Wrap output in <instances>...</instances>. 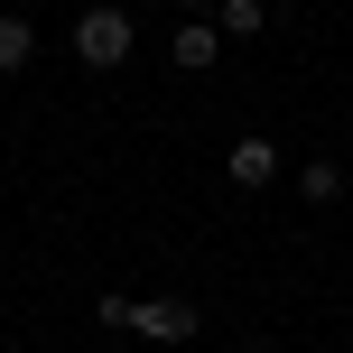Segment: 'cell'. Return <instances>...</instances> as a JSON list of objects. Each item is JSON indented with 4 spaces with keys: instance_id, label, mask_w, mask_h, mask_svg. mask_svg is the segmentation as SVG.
<instances>
[{
    "instance_id": "obj_3",
    "label": "cell",
    "mask_w": 353,
    "mask_h": 353,
    "mask_svg": "<svg viewBox=\"0 0 353 353\" xmlns=\"http://www.w3.org/2000/svg\"><path fill=\"white\" fill-rule=\"evenodd\" d=\"M130 335L140 344H186L195 335V298H130Z\"/></svg>"
},
{
    "instance_id": "obj_4",
    "label": "cell",
    "mask_w": 353,
    "mask_h": 353,
    "mask_svg": "<svg viewBox=\"0 0 353 353\" xmlns=\"http://www.w3.org/2000/svg\"><path fill=\"white\" fill-rule=\"evenodd\" d=\"M214 56H223V28H214V19H176V37H168V65H176V74H205Z\"/></svg>"
},
{
    "instance_id": "obj_8",
    "label": "cell",
    "mask_w": 353,
    "mask_h": 353,
    "mask_svg": "<svg viewBox=\"0 0 353 353\" xmlns=\"http://www.w3.org/2000/svg\"><path fill=\"white\" fill-rule=\"evenodd\" d=\"M93 316H103L112 335H130V298H121V288H103V298H93Z\"/></svg>"
},
{
    "instance_id": "obj_2",
    "label": "cell",
    "mask_w": 353,
    "mask_h": 353,
    "mask_svg": "<svg viewBox=\"0 0 353 353\" xmlns=\"http://www.w3.org/2000/svg\"><path fill=\"white\" fill-rule=\"evenodd\" d=\"M223 176L242 195H261V186H279V140H270V130H242V140L223 149Z\"/></svg>"
},
{
    "instance_id": "obj_9",
    "label": "cell",
    "mask_w": 353,
    "mask_h": 353,
    "mask_svg": "<svg viewBox=\"0 0 353 353\" xmlns=\"http://www.w3.org/2000/svg\"><path fill=\"white\" fill-rule=\"evenodd\" d=\"M168 10H186V19H214V0H168Z\"/></svg>"
},
{
    "instance_id": "obj_6",
    "label": "cell",
    "mask_w": 353,
    "mask_h": 353,
    "mask_svg": "<svg viewBox=\"0 0 353 353\" xmlns=\"http://www.w3.org/2000/svg\"><path fill=\"white\" fill-rule=\"evenodd\" d=\"M28 56H37V28L19 10H0V74H28Z\"/></svg>"
},
{
    "instance_id": "obj_5",
    "label": "cell",
    "mask_w": 353,
    "mask_h": 353,
    "mask_svg": "<svg viewBox=\"0 0 353 353\" xmlns=\"http://www.w3.org/2000/svg\"><path fill=\"white\" fill-rule=\"evenodd\" d=\"M214 28H223L232 47H251V37L270 28V0H214Z\"/></svg>"
},
{
    "instance_id": "obj_7",
    "label": "cell",
    "mask_w": 353,
    "mask_h": 353,
    "mask_svg": "<svg viewBox=\"0 0 353 353\" xmlns=\"http://www.w3.org/2000/svg\"><path fill=\"white\" fill-rule=\"evenodd\" d=\"M298 195H307V205H335V195H344V168L335 159H307L298 168Z\"/></svg>"
},
{
    "instance_id": "obj_1",
    "label": "cell",
    "mask_w": 353,
    "mask_h": 353,
    "mask_svg": "<svg viewBox=\"0 0 353 353\" xmlns=\"http://www.w3.org/2000/svg\"><path fill=\"white\" fill-rule=\"evenodd\" d=\"M130 56H140V19L130 10H84L74 19V65H93V74H112V65H130Z\"/></svg>"
}]
</instances>
